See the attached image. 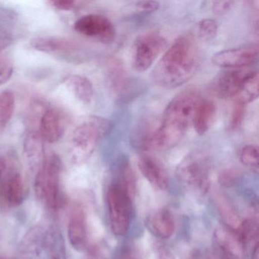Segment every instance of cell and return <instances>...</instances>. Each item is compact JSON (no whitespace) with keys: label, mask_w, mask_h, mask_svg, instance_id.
Wrapping results in <instances>:
<instances>
[{"label":"cell","mask_w":259,"mask_h":259,"mask_svg":"<svg viewBox=\"0 0 259 259\" xmlns=\"http://www.w3.org/2000/svg\"><path fill=\"white\" fill-rule=\"evenodd\" d=\"M240 160L245 166L251 168L258 166V148L257 145H245L240 152Z\"/></svg>","instance_id":"obj_28"},{"label":"cell","mask_w":259,"mask_h":259,"mask_svg":"<svg viewBox=\"0 0 259 259\" xmlns=\"http://www.w3.org/2000/svg\"><path fill=\"white\" fill-rule=\"evenodd\" d=\"M74 28L79 34L106 45L113 43L116 37L114 25L108 18L102 15L82 16L74 24Z\"/></svg>","instance_id":"obj_8"},{"label":"cell","mask_w":259,"mask_h":259,"mask_svg":"<svg viewBox=\"0 0 259 259\" xmlns=\"http://www.w3.org/2000/svg\"><path fill=\"white\" fill-rule=\"evenodd\" d=\"M10 172L8 161L5 157L0 156V182L2 181Z\"/></svg>","instance_id":"obj_34"},{"label":"cell","mask_w":259,"mask_h":259,"mask_svg":"<svg viewBox=\"0 0 259 259\" xmlns=\"http://www.w3.org/2000/svg\"><path fill=\"white\" fill-rule=\"evenodd\" d=\"M117 259H139L134 250L130 248H125L119 252Z\"/></svg>","instance_id":"obj_35"},{"label":"cell","mask_w":259,"mask_h":259,"mask_svg":"<svg viewBox=\"0 0 259 259\" xmlns=\"http://www.w3.org/2000/svg\"><path fill=\"white\" fill-rule=\"evenodd\" d=\"M249 72L239 69H230L223 72L213 84L215 94L223 99L235 98Z\"/></svg>","instance_id":"obj_16"},{"label":"cell","mask_w":259,"mask_h":259,"mask_svg":"<svg viewBox=\"0 0 259 259\" xmlns=\"http://www.w3.org/2000/svg\"><path fill=\"white\" fill-rule=\"evenodd\" d=\"M251 259H258V244H254L251 253Z\"/></svg>","instance_id":"obj_36"},{"label":"cell","mask_w":259,"mask_h":259,"mask_svg":"<svg viewBox=\"0 0 259 259\" xmlns=\"http://www.w3.org/2000/svg\"><path fill=\"white\" fill-rule=\"evenodd\" d=\"M68 236L74 249L82 251L85 249L88 242L87 215L81 204L72 207L68 224Z\"/></svg>","instance_id":"obj_12"},{"label":"cell","mask_w":259,"mask_h":259,"mask_svg":"<svg viewBox=\"0 0 259 259\" xmlns=\"http://www.w3.org/2000/svg\"><path fill=\"white\" fill-rule=\"evenodd\" d=\"M13 74V65L11 60L0 54V85L10 81Z\"/></svg>","instance_id":"obj_30"},{"label":"cell","mask_w":259,"mask_h":259,"mask_svg":"<svg viewBox=\"0 0 259 259\" xmlns=\"http://www.w3.org/2000/svg\"><path fill=\"white\" fill-rule=\"evenodd\" d=\"M25 186L20 174L10 172L0 182V204L7 208L18 207L25 199Z\"/></svg>","instance_id":"obj_13"},{"label":"cell","mask_w":259,"mask_h":259,"mask_svg":"<svg viewBox=\"0 0 259 259\" xmlns=\"http://www.w3.org/2000/svg\"><path fill=\"white\" fill-rule=\"evenodd\" d=\"M39 128V133L44 141L55 143L63 138L66 122L60 112L55 109H47L40 117Z\"/></svg>","instance_id":"obj_15"},{"label":"cell","mask_w":259,"mask_h":259,"mask_svg":"<svg viewBox=\"0 0 259 259\" xmlns=\"http://www.w3.org/2000/svg\"><path fill=\"white\" fill-rule=\"evenodd\" d=\"M146 226L154 236L162 239H169L176 229L174 215L169 209L163 207L150 213L147 218Z\"/></svg>","instance_id":"obj_17"},{"label":"cell","mask_w":259,"mask_h":259,"mask_svg":"<svg viewBox=\"0 0 259 259\" xmlns=\"http://www.w3.org/2000/svg\"><path fill=\"white\" fill-rule=\"evenodd\" d=\"M15 109V96L11 91L0 94V130L8 125L13 117Z\"/></svg>","instance_id":"obj_24"},{"label":"cell","mask_w":259,"mask_h":259,"mask_svg":"<svg viewBox=\"0 0 259 259\" xmlns=\"http://www.w3.org/2000/svg\"><path fill=\"white\" fill-rule=\"evenodd\" d=\"M113 125L106 118L91 116L78 125L72 135L69 157L74 164H82L95 152L98 143L111 132Z\"/></svg>","instance_id":"obj_3"},{"label":"cell","mask_w":259,"mask_h":259,"mask_svg":"<svg viewBox=\"0 0 259 259\" xmlns=\"http://www.w3.org/2000/svg\"><path fill=\"white\" fill-rule=\"evenodd\" d=\"M0 259H7L6 257H0Z\"/></svg>","instance_id":"obj_38"},{"label":"cell","mask_w":259,"mask_h":259,"mask_svg":"<svg viewBox=\"0 0 259 259\" xmlns=\"http://www.w3.org/2000/svg\"><path fill=\"white\" fill-rule=\"evenodd\" d=\"M213 242L223 259H245V244L236 233L227 227L215 230Z\"/></svg>","instance_id":"obj_11"},{"label":"cell","mask_w":259,"mask_h":259,"mask_svg":"<svg viewBox=\"0 0 259 259\" xmlns=\"http://www.w3.org/2000/svg\"><path fill=\"white\" fill-rule=\"evenodd\" d=\"M133 201L116 182L109 186L107 194V210L112 232L123 236L130 229Z\"/></svg>","instance_id":"obj_6"},{"label":"cell","mask_w":259,"mask_h":259,"mask_svg":"<svg viewBox=\"0 0 259 259\" xmlns=\"http://www.w3.org/2000/svg\"><path fill=\"white\" fill-rule=\"evenodd\" d=\"M245 105L246 104L235 101L229 121L228 128L230 131H236L242 125L245 117Z\"/></svg>","instance_id":"obj_29"},{"label":"cell","mask_w":259,"mask_h":259,"mask_svg":"<svg viewBox=\"0 0 259 259\" xmlns=\"http://www.w3.org/2000/svg\"><path fill=\"white\" fill-rule=\"evenodd\" d=\"M233 1H215L212 6V10L217 15H224L233 8Z\"/></svg>","instance_id":"obj_33"},{"label":"cell","mask_w":259,"mask_h":259,"mask_svg":"<svg viewBox=\"0 0 259 259\" xmlns=\"http://www.w3.org/2000/svg\"><path fill=\"white\" fill-rule=\"evenodd\" d=\"M31 46L39 52L56 56L67 61L75 60L80 49L76 43L69 39L50 36L32 39Z\"/></svg>","instance_id":"obj_10"},{"label":"cell","mask_w":259,"mask_h":259,"mask_svg":"<svg viewBox=\"0 0 259 259\" xmlns=\"http://www.w3.org/2000/svg\"><path fill=\"white\" fill-rule=\"evenodd\" d=\"M136 8L142 13H153L160 8V4L157 1H139L135 5Z\"/></svg>","instance_id":"obj_31"},{"label":"cell","mask_w":259,"mask_h":259,"mask_svg":"<svg viewBox=\"0 0 259 259\" xmlns=\"http://www.w3.org/2000/svg\"><path fill=\"white\" fill-rule=\"evenodd\" d=\"M166 48L167 41L160 33L154 31L143 33L133 45V67L137 72H145Z\"/></svg>","instance_id":"obj_7"},{"label":"cell","mask_w":259,"mask_h":259,"mask_svg":"<svg viewBox=\"0 0 259 259\" xmlns=\"http://www.w3.org/2000/svg\"><path fill=\"white\" fill-rule=\"evenodd\" d=\"M125 72L120 69H116L113 71L111 75V86L113 91L118 95H126L128 94V88H130V81L127 77L124 75Z\"/></svg>","instance_id":"obj_27"},{"label":"cell","mask_w":259,"mask_h":259,"mask_svg":"<svg viewBox=\"0 0 259 259\" xmlns=\"http://www.w3.org/2000/svg\"><path fill=\"white\" fill-rule=\"evenodd\" d=\"M139 168L145 179L159 190L169 188V178L166 169L158 159L149 154L139 157Z\"/></svg>","instance_id":"obj_14"},{"label":"cell","mask_w":259,"mask_h":259,"mask_svg":"<svg viewBox=\"0 0 259 259\" xmlns=\"http://www.w3.org/2000/svg\"><path fill=\"white\" fill-rule=\"evenodd\" d=\"M258 98V74L250 72L245 77L235 101L246 104Z\"/></svg>","instance_id":"obj_23"},{"label":"cell","mask_w":259,"mask_h":259,"mask_svg":"<svg viewBox=\"0 0 259 259\" xmlns=\"http://www.w3.org/2000/svg\"><path fill=\"white\" fill-rule=\"evenodd\" d=\"M216 113V105L213 101L210 100L200 101L192 120L197 134L203 136L208 132L214 122Z\"/></svg>","instance_id":"obj_20"},{"label":"cell","mask_w":259,"mask_h":259,"mask_svg":"<svg viewBox=\"0 0 259 259\" xmlns=\"http://www.w3.org/2000/svg\"><path fill=\"white\" fill-rule=\"evenodd\" d=\"M64 84L81 103L89 104L92 102L95 91L90 80L81 75H70L65 78Z\"/></svg>","instance_id":"obj_21"},{"label":"cell","mask_w":259,"mask_h":259,"mask_svg":"<svg viewBox=\"0 0 259 259\" xmlns=\"http://www.w3.org/2000/svg\"><path fill=\"white\" fill-rule=\"evenodd\" d=\"M200 101L199 95L195 91L188 90L177 95L165 109L160 125L154 131L151 148L167 150L175 147L192 124Z\"/></svg>","instance_id":"obj_2"},{"label":"cell","mask_w":259,"mask_h":259,"mask_svg":"<svg viewBox=\"0 0 259 259\" xmlns=\"http://www.w3.org/2000/svg\"><path fill=\"white\" fill-rule=\"evenodd\" d=\"M216 204L220 215L227 226V228L234 233H237L240 228L242 221L239 218L233 204L227 199V197L224 195H218L216 199Z\"/></svg>","instance_id":"obj_22"},{"label":"cell","mask_w":259,"mask_h":259,"mask_svg":"<svg viewBox=\"0 0 259 259\" xmlns=\"http://www.w3.org/2000/svg\"><path fill=\"white\" fill-rule=\"evenodd\" d=\"M236 234L245 245L253 241L257 242L258 225H257V221L254 219L244 220Z\"/></svg>","instance_id":"obj_25"},{"label":"cell","mask_w":259,"mask_h":259,"mask_svg":"<svg viewBox=\"0 0 259 259\" xmlns=\"http://www.w3.org/2000/svg\"><path fill=\"white\" fill-rule=\"evenodd\" d=\"M194 259H196V258H194Z\"/></svg>","instance_id":"obj_39"},{"label":"cell","mask_w":259,"mask_h":259,"mask_svg":"<svg viewBox=\"0 0 259 259\" xmlns=\"http://www.w3.org/2000/svg\"><path fill=\"white\" fill-rule=\"evenodd\" d=\"M210 160L207 154L195 151L188 154L177 168V177L186 189L204 195L210 185Z\"/></svg>","instance_id":"obj_4"},{"label":"cell","mask_w":259,"mask_h":259,"mask_svg":"<svg viewBox=\"0 0 259 259\" xmlns=\"http://www.w3.org/2000/svg\"><path fill=\"white\" fill-rule=\"evenodd\" d=\"M61 170L60 157L53 154L46 157L41 169L36 174L34 188L37 198L52 210L60 206Z\"/></svg>","instance_id":"obj_5"},{"label":"cell","mask_w":259,"mask_h":259,"mask_svg":"<svg viewBox=\"0 0 259 259\" xmlns=\"http://www.w3.org/2000/svg\"><path fill=\"white\" fill-rule=\"evenodd\" d=\"M210 259H220L219 257H215V256H212L210 257Z\"/></svg>","instance_id":"obj_37"},{"label":"cell","mask_w":259,"mask_h":259,"mask_svg":"<svg viewBox=\"0 0 259 259\" xmlns=\"http://www.w3.org/2000/svg\"><path fill=\"white\" fill-rule=\"evenodd\" d=\"M218 25L213 19H203L198 23V37L203 42H209L217 37Z\"/></svg>","instance_id":"obj_26"},{"label":"cell","mask_w":259,"mask_h":259,"mask_svg":"<svg viewBox=\"0 0 259 259\" xmlns=\"http://www.w3.org/2000/svg\"><path fill=\"white\" fill-rule=\"evenodd\" d=\"M47 230L40 226L31 227L24 236L19 247V259H37L45 249Z\"/></svg>","instance_id":"obj_19"},{"label":"cell","mask_w":259,"mask_h":259,"mask_svg":"<svg viewBox=\"0 0 259 259\" xmlns=\"http://www.w3.org/2000/svg\"><path fill=\"white\" fill-rule=\"evenodd\" d=\"M53 7L61 11H69L78 7L79 2L72 1V0H54L51 1Z\"/></svg>","instance_id":"obj_32"},{"label":"cell","mask_w":259,"mask_h":259,"mask_svg":"<svg viewBox=\"0 0 259 259\" xmlns=\"http://www.w3.org/2000/svg\"><path fill=\"white\" fill-rule=\"evenodd\" d=\"M198 47L191 35L177 37L156 65L152 77L156 84L166 89L183 85L193 77L198 69Z\"/></svg>","instance_id":"obj_1"},{"label":"cell","mask_w":259,"mask_h":259,"mask_svg":"<svg viewBox=\"0 0 259 259\" xmlns=\"http://www.w3.org/2000/svg\"><path fill=\"white\" fill-rule=\"evenodd\" d=\"M258 55L257 45H248L220 51L212 57L214 66L224 69H235L245 67L255 61Z\"/></svg>","instance_id":"obj_9"},{"label":"cell","mask_w":259,"mask_h":259,"mask_svg":"<svg viewBox=\"0 0 259 259\" xmlns=\"http://www.w3.org/2000/svg\"><path fill=\"white\" fill-rule=\"evenodd\" d=\"M24 152L30 169L37 174L45 163L44 139L39 132L30 130L24 139Z\"/></svg>","instance_id":"obj_18"}]
</instances>
